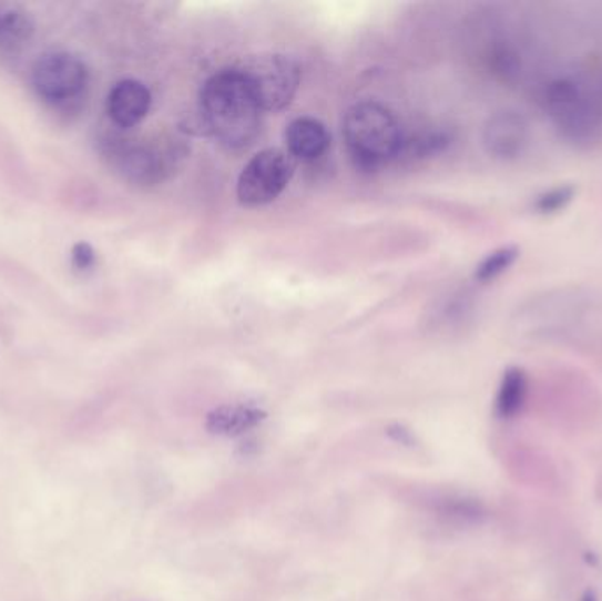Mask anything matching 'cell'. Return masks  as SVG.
I'll return each instance as SVG.
<instances>
[{
	"mask_svg": "<svg viewBox=\"0 0 602 601\" xmlns=\"http://www.w3.org/2000/svg\"><path fill=\"white\" fill-rule=\"evenodd\" d=\"M286 142L290 157L316 161L328 151L329 133L323 122L302 116L290 122L286 131Z\"/></svg>",
	"mask_w": 602,
	"mask_h": 601,
	"instance_id": "obj_11",
	"label": "cell"
},
{
	"mask_svg": "<svg viewBox=\"0 0 602 601\" xmlns=\"http://www.w3.org/2000/svg\"><path fill=\"white\" fill-rule=\"evenodd\" d=\"M529 396V376L521 367H509L497 390L496 411L500 418L517 417Z\"/></svg>",
	"mask_w": 602,
	"mask_h": 601,
	"instance_id": "obj_14",
	"label": "cell"
},
{
	"mask_svg": "<svg viewBox=\"0 0 602 601\" xmlns=\"http://www.w3.org/2000/svg\"><path fill=\"white\" fill-rule=\"evenodd\" d=\"M488 69L500 83L517 85L526 73V61L513 43L500 41L488 52Z\"/></svg>",
	"mask_w": 602,
	"mask_h": 601,
	"instance_id": "obj_15",
	"label": "cell"
},
{
	"mask_svg": "<svg viewBox=\"0 0 602 601\" xmlns=\"http://www.w3.org/2000/svg\"><path fill=\"white\" fill-rule=\"evenodd\" d=\"M530 122L526 113L514 108H500L491 113L483 124L481 140L484 152L502 163H514L529 151Z\"/></svg>",
	"mask_w": 602,
	"mask_h": 601,
	"instance_id": "obj_8",
	"label": "cell"
},
{
	"mask_svg": "<svg viewBox=\"0 0 602 601\" xmlns=\"http://www.w3.org/2000/svg\"><path fill=\"white\" fill-rule=\"evenodd\" d=\"M266 417L265 409L254 404H226L208 412L205 427L210 435L238 438L259 427Z\"/></svg>",
	"mask_w": 602,
	"mask_h": 601,
	"instance_id": "obj_10",
	"label": "cell"
},
{
	"mask_svg": "<svg viewBox=\"0 0 602 601\" xmlns=\"http://www.w3.org/2000/svg\"><path fill=\"white\" fill-rule=\"evenodd\" d=\"M263 112H280L295 100L302 82L298 62L283 53H263L238 69Z\"/></svg>",
	"mask_w": 602,
	"mask_h": 601,
	"instance_id": "obj_5",
	"label": "cell"
},
{
	"mask_svg": "<svg viewBox=\"0 0 602 601\" xmlns=\"http://www.w3.org/2000/svg\"><path fill=\"white\" fill-rule=\"evenodd\" d=\"M115 164L122 176L133 184H154L163 175V160L146 146H120Z\"/></svg>",
	"mask_w": 602,
	"mask_h": 601,
	"instance_id": "obj_12",
	"label": "cell"
},
{
	"mask_svg": "<svg viewBox=\"0 0 602 601\" xmlns=\"http://www.w3.org/2000/svg\"><path fill=\"white\" fill-rule=\"evenodd\" d=\"M595 297L574 286L547 289L527 298L514 313L517 327L535 335H559L580 327L581 319L592 313Z\"/></svg>",
	"mask_w": 602,
	"mask_h": 601,
	"instance_id": "obj_4",
	"label": "cell"
},
{
	"mask_svg": "<svg viewBox=\"0 0 602 601\" xmlns=\"http://www.w3.org/2000/svg\"><path fill=\"white\" fill-rule=\"evenodd\" d=\"M451 145V134L448 131L431 130L418 134V136L401 140L400 152L397 161L400 160H427L431 155L445 152Z\"/></svg>",
	"mask_w": 602,
	"mask_h": 601,
	"instance_id": "obj_16",
	"label": "cell"
},
{
	"mask_svg": "<svg viewBox=\"0 0 602 601\" xmlns=\"http://www.w3.org/2000/svg\"><path fill=\"white\" fill-rule=\"evenodd\" d=\"M581 601H598L594 593H586L585 597L581 598Z\"/></svg>",
	"mask_w": 602,
	"mask_h": 601,
	"instance_id": "obj_22",
	"label": "cell"
},
{
	"mask_svg": "<svg viewBox=\"0 0 602 601\" xmlns=\"http://www.w3.org/2000/svg\"><path fill=\"white\" fill-rule=\"evenodd\" d=\"M578 187L574 184L553 185L543 193L535 194L532 200V212L538 215H555L564 212L577 198Z\"/></svg>",
	"mask_w": 602,
	"mask_h": 601,
	"instance_id": "obj_18",
	"label": "cell"
},
{
	"mask_svg": "<svg viewBox=\"0 0 602 601\" xmlns=\"http://www.w3.org/2000/svg\"><path fill=\"white\" fill-rule=\"evenodd\" d=\"M539 106L564 142L590 146L602 136V100L573 77L551 78L539 89Z\"/></svg>",
	"mask_w": 602,
	"mask_h": 601,
	"instance_id": "obj_2",
	"label": "cell"
},
{
	"mask_svg": "<svg viewBox=\"0 0 602 601\" xmlns=\"http://www.w3.org/2000/svg\"><path fill=\"white\" fill-rule=\"evenodd\" d=\"M261 110L238 69L214 74L201 91V119L210 134L229 149H242L259 133Z\"/></svg>",
	"mask_w": 602,
	"mask_h": 601,
	"instance_id": "obj_1",
	"label": "cell"
},
{
	"mask_svg": "<svg viewBox=\"0 0 602 601\" xmlns=\"http://www.w3.org/2000/svg\"><path fill=\"white\" fill-rule=\"evenodd\" d=\"M35 32L34 17L18 2H0V50H18Z\"/></svg>",
	"mask_w": 602,
	"mask_h": 601,
	"instance_id": "obj_13",
	"label": "cell"
},
{
	"mask_svg": "<svg viewBox=\"0 0 602 601\" xmlns=\"http://www.w3.org/2000/svg\"><path fill=\"white\" fill-rule=\"evenodd\" d=\"M344 137L355 166L368 173L397 161L404 140L394 113L373 101L355 104L347 110Z\"/></svg>",
	"mask_w": 602,
	"mask_h": 601,
	"instance_id": "obj_3",
	"label": "cell"
},
{
	"mask_svg": "<svg viewBox=\"0 0 602 601\" xmlns=\"http://www.w3.org/2000/svg\"><path fill=\"white\" fill-rule=\"evenodd\" d=\"M389 436L397 439V441L404 442V445H410L412 442V435L409 430L404 429V427L395 426L389 429Z\"/></svg>",
	"mask_w": 602,
	"mask_h": 601,
	"instance_id": "obj_21",
	"label": "cell"
},
{
	"mask_svg": "<svg viewBox=\"0 0 602 601\" xmlns=\"http://www.w3.org/2000/svg\"><path fill=\"white\" fill-rule=\"evenodd\" d=\"M152 94L145 83L122 80L113 86L106 100V112L119 128H134L149 115Z\"/></svg>",
	"mask_w": 602,
	"mask_h": 601,
	"instance_id": "obj_9",
	"label": "cell"
},
{
	"mask_svg": "<svg viewBox=\"0 0 602 601\" xmlns=\"http://www.w3.org/2000/svg\"><path fill=\"white\" fill-rule=\"evenodd\" d=\"M30 82L35 94L44 103L64 106L85 94L89 86V68L73 53H48L35 62Z\"/></svg>",
	"mask_w": 602,
	"mask_h": 601,
	"instance_id": "obj_6",
	"label": "cell"
},
{
	"mask_svg": "<svg viewBox=\"0 0 602 601\" xmlns=\"http://www.w3.org/2000/svg\"><path fill=\"white\" fill-rule=\"evenodd\" d=\"M442 513L451 519L476 520L483 516V510L478 502L469 501V499H451L445 502Z\"/></svg>",
	"mask_w": 602,
	"mask_h": 601,
	"instance_id": "obj_20",
	"label": "cell"
},
{
	"mask_svg": "<svg viewBox=\"0 0 602 601\" xmlns=\"http://www.w3.org/2000/svg\"><path fill=\"white\" fill-rule=\"evenodd\" d=\"M518 258H520V247L518 245H504V247L491 251L488 256H484L478 263V267L475 271V279L483 284L499 279L500 275H504L509 268L513 267Z\"/></svg>",
	"mask_w": 602,
	"mask_h": 601,
	"instance_id": "obj_17",
	"label": "cell"
},
{
	"mask_svg": "<svg viewBox=\"0 0 602 601\" xmlns=\"http://www.w3.org/2000/svg\"><path fill=\"white\" fill-rule=\"evenodd\" d=\"M295 173V161L278 149H266L254 155L239 173L236 194L242 205H268L280 196L290 176Z\"/></svg>",
	"mask_w": 602,
	"mask_h": 601,
	"instance_id": "obj_7",
	"label": "cell"
},
{
	"mask_svg": "<svg viewBox=\"0 0 602 601\" xmlns=\"http://www.w3.org/2000/svg\"><path fill=\"white\" fill-rule=\"evenodd\" d=\"M599 95H601V100H602V85H601V94H599Z\"/></svg>",
	"mask_w": 602,
	"mask_h": 601,
	"instance_id": "obj_23",
	"label": "cell"
},
{
	"mask_svg": "<svg viewBox=\"0 0 602 601\" xmlns=\"http://www.w3.org/2000/svg\"><path fill=\"white\" fill-rule=\"evenodd\" d=\"M98 267V253L86 242H78L71 249V268L76 274L86 275Z\"/></svg>",
	"mask_w": 602,
	"mask_h": 601,
	"instance_id": "obj_19",
	"label": "cell"
}]
</instances>
